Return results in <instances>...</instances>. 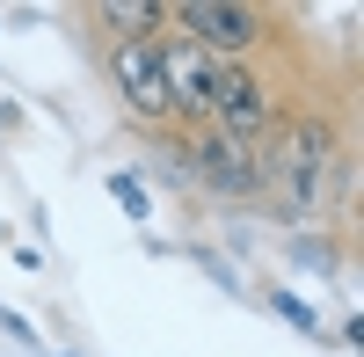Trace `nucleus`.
<instances>
[{"instance_id":"obj_1","label":"nucleus","mask_w":364,"mask_h":357,"mask_svg":"<svg viewBox=\"0 0 364 357\" xmlns=\"http://www.w3.org/2000/svg\"><path fill=\"white\" fill-rule=\"evenodd\" d=\"M168 37L204 44L219 66H240V58H284L299 51V29L277 8H248V0H175L168 8Z\"/></svg>"},{"instance_id":"obj_2","label":"nucleus","mask_w":364,"mask_h":357,"mask_svg":"<svg viewBox=\"0 0 364 357\" xmlns=\"http://www.w3.org/2000/svg\"><path fill=\"white\" fill-rule=\"evenodd\" d=\"M299 58V51H284ZM306 95V80H291L277 58H240V66H219V95H211V132H226L233 146H255L277 132V117Z\"/></svg>"},{"instance_id":"obj_3","label":"nucleus","mask_w":364,"mask_h":357,"mask_svg":"<svg viewBox=\"0 0 364 357\" xmlns=\"http://www.w3.org/2000/svg\"><path fill=\"white\" fill-rule=\"evenodd\" d=\"M190 146V197H211V204H233V212H262V154L255 146H233L226 132H182Z\"/></svg>"},{"instance_id":"obj_4","label":"nucleus","mask_w":364,"mask_h":357,"mask_svg":"<svg viewBox=\"0 0 364 357\" xmlns=\"http://www.w3.org/2000/svg\"><path fill=\"white\" fill-rule=\"evenodd\" d=\"M102 80L117 110L132 117L139 132H161L168 124V80H161V37L154 44H102Z\"/></svg>"},{"instance_id":"obj_5","label":"nucleus","mask_w":364,"mask_h":357,"mask_svg":"<svg viewBox=\"0 0 364 357\" xmlns=\"http://www.w3.org/2000/svg\"><path fill=\"white\" fill-rule=\"evenodd\" d=\"M161 80H168V124L197 132L211 124V95H219V58L190 37H161Z\"/></svg>"},{"instance_id":"obj_6","label":"nucleus","mask_w":364,"mask_h":357,"mask_svg":"<svg viewBox=\"0 0 364 357\" xmlns=\"http://www.w3.org/2000/svg\"><path fill=\"white\" fill-rule=\"evenodd\" d=\"M80 22L102 29V44H154V37H168V8L161 0H87Z\"/></svg>"},{"instance_id":"obj_7","label":"nucleus","mask_w":364,"mask_h":357,"mask_svg":"<svg viewBox=\"0 0 364 357\" xmlns=\"http://www.w3.org/2000/svg\"><path fill=\"white\" fill-rule=\"evenodd\" d=\"M139 146H146V168H154L168 190H182V197H190V146H182V132H175V124L139 132Z\"/></svg>"},{"instance_id":"obj_8","label":"nucleus","mask_w":364,"mask_h":357,"mask_svg":"<svg viewBox=\"0 0 364 357\" xmlns=\"http://www.w3.org/2000/svg\"><path fill=\"white\" fill-rule=\"evenodd\" d=\"M109 197L124 204L132 219H146V212H154V190H146V175H132V168H109Z\"/></svg>"},{"instance_id":"obj_9","label":"nucleus","mask_w":364,"mask_h":357,"mask_svg":"<svg viewBox=\"0 0 364 357\" xmlns=\"http://www.w3.org/2000/svg\"><path fill=\"white\" fill-rule=\"evenodd\" d=\"M262 299H269V307H277V314L291 321V329H306V336L321 329V321H314V307H306V299H299V292H284V284H269V292H262Z\"/></svg>"},{"instance_id":"obj_10","label":"nucleus","mask_w":364,"mask_h":357,"mask_svg":"<svg viewBox=\"0 0 364 357\" xmlns=\"http://www.w3.org/2000/svg\"><path fill=\"white\" fill-rule=\"evenodd\" d=\"M0 233H8V226H0Z\"/></svg>"}]
</instances>
